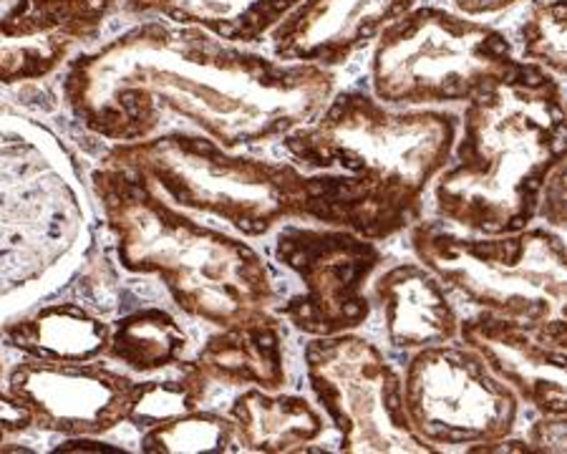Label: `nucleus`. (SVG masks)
<instances>
[{"mask_svg":"<svg viewBox=\"0 0 567 454\" xmlns=\"http://www.w3.org/2000/svg\"><path fill=\"white\" fill-rule=\"evenodd\" d=\"M336 79L333 69L286 63L154 18L73 59L63 99L73 120L106 142L187 130L237 152L316 120Z\"/></svg>","mask_w":567,"mask_h":454,"instance_id":"1","label":"nucleus"},{"mask_svg":"<svg viewBox=\"0 0 567 454\" xmlns=\"http://www.w3.org/2000/svg\"><path fill=\"white\" fill-rule=\"evenodd\" d=\"M456 134L454 112L401 109L363 91H338L316 120L280 142L292 165L320 182L313 223L381 243L419 223Z\"/></svg>","mask_w":567,"mask_h":454,"instance_id":"2","label":"nucleus"},{"mask_svg":"<svg viewBox=\"0 0 567 454\" xmlns=\"http://www.w3.org/2000/svg\"><path fill=\"white\" fill-rule=\"evenodd\" d=\"M565 86L533 63L466 102L450 162L434 179L439 217L472 235H507L537 217L565 162Z\"/></svg>","mask_w":567,"mask_h":454,"instance_id":"3","label":"nucleus"},{"mask_svg":"<svg viewBox=\"0 0 567 454\" xmlns=\"http://www.w3.org/2000/svg\"><path fill=\"white\" fill-rule=\"evenodd\" d=\"M122 268L157 276L192 318L217 329L268 318L276 276L248 243L192 220L126 167L104 159L91 175Z\"/></svg>","mask_w":567,"mask_h":454,"instance_id":"4","label":"nucleus"},{"mask_svg":"<svg viewBox=\"0 0 567 454\" xmlns=\"http://www.w3.org/2000/svg\"><path fill=\"white\" fill-rule=\"evenodd\" d=\"M104 159L140 175L179 210L217 217L260 238L286 220H313L320 182L292 162L240 157L199 132L114 144Z\"/></svg>","mask_w":567,"mask_h":454,"instance_id":"5","label":"nucleus"},{"mask_svg":"<svg viewBox=\"0 0 567 454\" xmlns=\"http://www.w3.org/2000/svg\"><path fill=\"white\" fill-rule=\"evenodd\" d=\"M84 233V205L66 157L31 124L0 126V306H29L56 286Z\"/></svg>","mask_w":567,"mask_h":454,"instance_id":"6","label":"nucleus"},{"mask_svg":"<svg viewBox=\"0 0 567 454\" xmlns=\"http://www.w3.org/2000/svg\"><path fill=\"white\" fill-rule=\"evenodd\" d=\"M523 61L505 33L434 6H416L379 33L371 89L401 109L464 104L507 81Z\"/></svg>","mask_w":567,"mask_h":454,"instance_id":"7","label":"nucleus"},{"mask_svg":"<svg viewBox=\"0 0 567 454\" xmlns=\"http://www.w3.org/2000/svg\"><path fill=\"white\" fill-rule=\"evenodd\" d=\"M411 250L466 303L539 323L565 318L567 250L550 227L507 235H462L446 223L411 225Z\"/></svg>","mask_w":567,"mask_h":454,"instance_id":"8","label":"nucleus"},{"mask_svg":"<svg viewBox=\"0 0 567 454\" xmlns=\"http://www.w3.org/2000/svg\"><path fill=\"white\" fill-rule=\"evenodd\" d=\"M306 376L318 406L349 454H432L411 426L401 374L363 336H316L306 343Z\"/></svg>","mask_w":567,"mask_h":454,"instance_id":"9","label":"nucleus"},{"mask_svg":"<svg viewBox=\"0 0 567 454\" xmlns=\"http://www.w3.org/2000/svg\"><path fill=\"white\" fill-rule=\"evenodd\" d=\"M401 392L411 426L434 452L482 454L519 420L517 394L464 343L411 353Z\"/></svg>","mask_w":567,"mask_h":454,"instance_id":"10","label":"nucleus"},{"mask_svg":"<svg viewBox=\"0 0 567 454\" xmlns=\"http://www.w3.org/2000/svg\"><path fill=\"white\" fill-rule=\"evenodd\" d=\"M272 252L303 283V293L280 306V316L300 333H351L369 321L365 283L381 266L377 243L343 227L282 225Z\"/></svg>","mask_w":567,"mask_h":454,"instance_id":"11","label":"nucleus"},{"mask_svg":"<svg viewBox=\"0 0 567 454\" xmlns=\"http://www.w3.org/2000/svg\"><path fill=\"white\" fill-rule=\"evenodd\" d=\"M136 386L122 371L89 361H25L11 374V394L33 424L69 437H96L130 420Z\"/></svg>","mask_w":567,"mask_h":454,"instance_id":"12","label":"nucleus"},{"mask_svg":"<svg viewBox=\"0 0 567 454\" xmlns=\"http://www.w3.org/2000/svg\"><path fill=\"white\" fill-rule=\"evenodd\" d=\"M464 347L477 351L487 369L537 414H567L565 363L567 321H519L480 311L460 321Z\"/></svg>","mask_w":567,"mask_h":454,"instance_id":"13","label":"nucleus"},{"mask_svg":"<svg viewBox=\"0 0 567 454\" xmlns=\"http://www.w3.org/2000/svg\"><path fill=\"white\" fill-rule=\"evenodd\" d=\"M122 0H16L0 16V84L41 81L94 41Z\"/></svg>","mask_w":567,"mask_h":454,"instance_id":"14","label":"nucleus"},{"mask_svg":"<svg viewBox=\"0 0 567 454\" xmlns=\"http://www.w3.org/2000/svg\"><path fill=\"white\" fill-rule=\"evenodd\" d=\"M416 8V0H300L270 31L272 56L338 69Z\"/></svg>","mask_w":567,"mask_h":454,"instance_id":"15","label":"nucleus"},{"mask_svg":"<svg viewBox=\"0 0 567 454\" xmlns=\"http://www.w3.org/2000/svg\"><path fill=\"white\" fill-rule=\"evenodd\" d=\"M381 306L383 331L393 349H419L450 343L460 336V316L432 270L422 262H401L373 283Z\"/></svg>","mask_w":567,"mask_h":454,"instance_id":"16","label":"nucleus"},{"mask_svg":"<svg viewBox=\"0 0 567 454\" xmlns=\"http://www.w3.org/2000/svg\"><path fill=\"white\" fill-rule=\"evenodd\" d=\"M195 363L209 381L227 386L250 384L262 392H280L286 386L282 333L272 316L219 329L199 349Z\"/></svg>","mask_w":567,"mask_h":454,"instance_id":"17","label":"nucleus"},{"mask_svg":"<svg viewBox=\"0 0 567 454\" xmlns=\"http://www.w3.org/2000/svg\"><path fill=\"white\" fill-rule=\"evenodd\" d=\"M230 420L243 450L250 452H308L320 440L326 420L303 396L250 389L230 406Z\"/></svg>","mask_w":567,"mask_h":454,"instance_id":"18","label":"nucleus"},{"mask_svg":"<svg viewBox=\"0 0 567 454\" xmlns=\"http://www.w3.org/2000/svg\"><path fill=\"white\" fill-rule=\"evenodd\" d=\"M112 326L81 303H51L11 323L6 339L41 361H94L109 349Z\"/></svg>","mask_w":567,"mask_h":454,"instance_id":"19","label":"nucleus"},{"mask_svg":"<svg viewBox=\"0 0 567 454\" xmlns=\"http://www.w3.org/2000/svg\"><path fill=\"white\" fill-rule=\"evenodd\" d=\"M300 0H122L132 13L199 25L230 43H258Z\"/></svg>","mask_w":567,"mask_h":454,"instance_id":"20","label":"nucleus"},{"mask_svg":"<svg viewBox=\"0 0 567 454\" xmlns=\"http://www.w3.org/2000/svg\"><path fill=\"white\" fill-rule=\"evenodd\" d=\"M187 349V333L182 331L175 316L162 308H142L118 318L112 326L106 353L126 369L152 374L179 363Z\"/></svg>","mask_w":567,"mask_h":454,"instance_id":"21","label":"nucleus"},{"mask_svg":"<svg viewBox=\"0 0 567 454\" xmlns=\"http://www.w3.org/2000/svg\"><path fill=\"white\" fill-rule=\"evenodd\" d=\"M237 430L225 416L209 412H187L175 420L154 424L144 432L142 452L146 454H179V452H240Z\"/></svg>","mask_w":567,"mask_h":454,"instance_id":"22","label":"nucleus"},{"mask_svg":"<svg viewBox=\"0 0 567 454\" xmlns=\"http://www.w3.org/2000/svg\"><path fill=\"white\" fill-rule=\"evenodd\" d=\"M207 386L209 379L199 371L195 361L179 363L177 376L164 381H142L136 386V396L126 422L142 426V430H150L154 424L195 412V409H199V402L205 399Z\"/></svg>","mask_w":567,"mask_h":454,"instance_id":"23","label":"nucleus"},{"mask_svg":"<svg viewBox=\"0 0 567 454\" xmlns=\"http://www.w3.org/2000/svg\"><path fill=\"white\" fill-rule=\"evenodd\" d=\"M565 23V0H535L525 16L523 29H519V41H523L519 61L533 63L563 81L567 69Z\"/></svg>","mask_w":567,"mask_h":454,"instance_id":"24","label":"nucleus"},{"mask_svg":"<svg viewBox=\"0 0 567 454\" xmlns=\"http://www.w3.org/2000/svg\"><path fill=\"white\" fill-rule=\"evenodd\" d=\"M567 414H539V420L529 426L525 442L529 452L537 454H563L567 450Z\"/></svg>","mask_w":567,"mask_h":454,"instance_id":"25","label":"nucleus"},{"mask_svg":"<svg viewBox=\"0 0 567 454\" xmlns=\"http://www.w3.org/2000/svg\"><path fill=\"white\" fill-rule=\"evenodd\" d=\"M537 215H543L547 223L557 230L565 227V162L553 169V175L547 177L545 189H543V199H539V210Z\"/></svg>","mask_w":567,"mask_h":454,"instance_id":"26","label":"nucleus"},{"mask_svg":"<svg viewBox=\"0 0 567 454\" xmlns=\"http://www.w3.org/2000/svg\"><path fill=\"white\" fill-rule=\"evenodd\" d=\"M33 424L31 409L13 394H0V432H25Z\"/></svg>","mask_w":567,"mask_h":454,"instance_id":"27","label":"nucleus"},{"mask_svg":"<svg viewBox=\"0 0 567 454\" xmlns=\"http://www.w3.org/2000/svg\"><path fill=\"white\" fill-rule=\"evenodd\" d=\"M460 16L477 18V16H495L507 11V8L517 6L519 0H452Z\"/></svg>","mask_w":567,"mask_h":454,"instance_id":"28","label":"nucleus"},{"mask_svg":"<svg viewBox=\"0 0 567 454\" xmlns=\"http://www.w3.org/2000/svg\"><path fill=\"white\" fill-rule=\"evenodd\" d=\"M0 442H3V432H0Z\"/></svg>","mask_w":567,"mask_h":454,"instance_id":"29","label":"nucleus"},{"mask_svg":"<svg viewBox=\"0 0 567 454\" xmlns=\"http://www.w3.org/2000/svg\"><path fill=\"white\" fill-rule=\"evenodd\" d=\"M0 374H3V367H0Z\"/></svg>","mask_w":567,"mask_h":454,"instance_id":"30","label":"nucleus"}]
</instances>
